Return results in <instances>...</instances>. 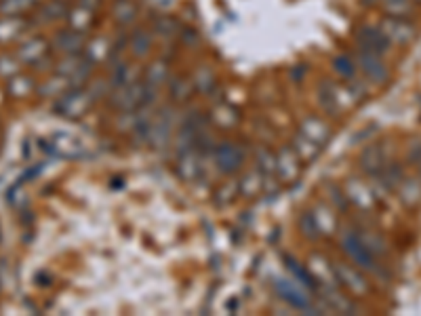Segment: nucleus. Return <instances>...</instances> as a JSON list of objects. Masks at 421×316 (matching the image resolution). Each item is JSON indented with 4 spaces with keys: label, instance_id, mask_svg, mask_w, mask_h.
<instances>
[{
    "label": "nucleus",
    "instance_id": "obj_22",
    "mask_svg": "<svg viewBox=\"0 0 421 316\" xmlns=\"http://www.w3.org/2000/svg\"><path fill=\"white\" fill-rule=\"evenodd\" d=\"M68 89H72V82L66 78V76H62V74H57L55 72V76H51V78H46V82L40 86V93L44 95V97H59L62 93H66Z\"/></svg>",
    "mask_w": 421,
    "mask_h": 316
},
{
    "label": "nucleus",
    "instance_id": "obj_35",
    "mask_svg": "<svg viewBox=\"0 0 421 316\" xmlns=\"http://www.w3.org/2000/svg\"><path fill=\"white\" fill-rule=\"evenodd\" d=\"M299 230H301L303 236H308V239H318V236H320V228H318V223H316L312 211H310V213H303V215L299 217Z\"/></svg>",
    "mask_w": 421,
    "mask_h": 316
},
{
    "label": "nucleus",
    "instance_id": "obj_33",
    "mask_svg": "<svg viewBox=\"0 0 421 316\" xmlns=\"http://www.w3.org/2000/svg\"><path fill=\"white\" fill-rule=\"evenodd\" d=\"M333 68L337 74H342L344 78L348 80H354V74H356V62L350 57V55H337L333 59Z\"/></svg>",
    "mask_w": 421,
    "mask_h": 316
},
{
    "label": "nucleus",
    "instance_id": "obj_20",
    "mask_svg": "<svg viewBox=\"0 0 421 316\" xmlns=\"http://www.w3.org/2000/svg\"><path fill=\"white\" fill-rule=\"evenodd\" d=\"M129 49L135 57H148L154 49V38L148 30H137L129 38Z\"/></svg>",
    "mask_w": 421,
    "mask_h": 316
},
{
    "label": "nucleus",
    "instance_id": "obj_9",
    "mask_svg": "<svg viewBox=\"0 0 421 316\" xmlns=\"http://www.w3.org/2000/svg\"><path fill=\"white\" fill-rule=\"evenodd\" d=\"M276 291L283 295L285 301H289L291 306H295L299 310H308L310 308V297L303 291L301 283H293L289 279H280V281H276Z\"/></svg>",
    "mask_w": 421,
    "mask_h": 316
},
{
    "label": "nucleus",
    "instance_id": "obj_39",
    "mask_svg": "<svg viewBox=\"0 0 421 316\" xmlns=\"http://www.w3.org/2000/svg\"><path fill=\"white\" fill-rule=\"evenodd\" d=\"M156 30H158V34L162 32L167 38H173V36L177 34V26H175V21H173V19H167V17L156 21Z\"/></svg>",
    "mask_w": 421,
    "mask_h": 316
},
{
    "label": "nucleus",
    "instance_id": "obj_2",
    "mask_svg": "<svg viewBox=\"0 0 421 316\" xmlns=\"http://www.w3.org/2000/svg\"><path fill=\"white\" fill-rule=\"evenodd\" d=\"M146 97V84L142 80H137L133 84L114 89L112 91V106L118 112H133L137 108H142Z\"/></svg>",
    "mask_w": 421,
    "mask_h": 316
},
{
    "label": "nucleus",
    "instance_id": "obj_29",
    "mask_svg": "<svg viewBox=\"0 0 421 316\" xmlns=\"http://www.w3.org/2000/svg\"><path fill=\"white\" fill-rule=\"evenodd\" d=\"M169 91H171V97L177 100V102H188L192 91H194V84L192 80L188 78H173L169 82Z\"/></svg>",
    "mask_w": 421,
    "mask_h": 316
},
{
    "label": "nucleus",
    "instance_id": "obj_4",
    "mask_svg": "<svg viewBox=\"0 0 421 316\" xmlns=\"http://www.w3.org/2000/svg\"><path fill=\"white\" fill-rule=\"evenodd\" d=\"M276 175L285 184H293L301 175V158L293 148H283L276 154Z\"/></svg>",
    "mask_w": 421,
    "mask_h": 316
},
{
    "label": "nucleus",
    "instance_id": "obj_31",
    "mask_svg": "<svg viewBox=\"0 0 421 316\" xmlns=\"http://www.w3.org/2000/svg\"><path fill=\"white\" fill-rule=\"evenodd\" d=\"M66 15H68V5L64 3V0H49L40 11L42 21H55V19L66 17Z\"/></svg>",
    "mask_w": 421,
    "mask_h": 316
},
{
    "label": "nucleus",
    "instance_id": "obj_15",
    "mask_svg": "<svg viewBox=\"0 0 421 316\" xmlns=\"http://www.w3.org/2000/svg\"><path fill=\"white\" fill-rule=\"evenodd\" d=\"M82 55L91 62V64H102L112 55V40L106 36H95L93 40H88L82 49Z\"/></svg>",
    "mask_w": 421,
    "mask_h": 316
},
{
    "label": "nucleus",
    "instance_id": "obj_11",
    "mask_svg": "<svg viewBox=\"0 0 421 316\" xmlns=\"http://www.w3.org/2000/svg\"><path fill=\"white\" fill-rule=\"evenodd\" d=\"M84 44H86L84 34H82V32H76V30H72V28L62 30V32L55 36V40H53V47H55L57 51H62L64 55L82 53Z\"/></svg>",
    "mask_w": 421,
    "mask_h": 316
},
{
    "label": "nucleus",
    "instance_id": "obj_24",
    "mask_svg": "<svg viewBox=\"0 0 421 316\" xmlns=\"http://www.w3.org/2000/svg\"><path fill=\"white\" fill-rule=\"evenodd\" d=\"M310 270H312V277H314L316 281H320L322 285L329 287V285L333 283V270L329 268V263H326L324 257L312 255V259H310Z\"/></svg>",
    "mask_w": 421,
    "mask_h": 316
},
{
    "label": "nucleus",
    "instance_id": "obj_36",
    "mask_svg": "<svg viewBox=\"0 0 421 316\" xmlns=\"http://www.w3.org/2000/svg\"><path fill=\"white\" fill-rule=\"evenodd\" d=\"M257 167L265 175H276V154H272L263 148L257 150Z\"/></svg>",
    "mask_w": 421,
    "mask_h": 316
},
{
    "label": "nucleus",
    "instance_id": "obj_30",
    "mask_svg": "<svg viewBox=\"0 0 421 316\" xmlns=\"http://www.w3.org/2000/svg\"><path fill=\"white\" fill-rule=\"evenodd\" d=\"M38 0H0V15H24Z\"/></svg>",
    "mask_w": 421,
    "mask_h": 316
},
{
    "label": "nucleus",
    "instance_id": "obj_27",
    "mask_svg": "<svg viewBox=\"0 0 421 316\" xmlns=\"http://www.w3.org/2000/svg\"><path fill=\"white\" fill-rule=\"evenodd\" d=\"M293 150L297 152V156L301 160H314L320 154V146L314 144L312 140H308L306 135H301V133L293 140Z\"/></svg>",
    "mask_w": 421,
    "mask_h": 316
},
{
    "label": "nucleus",
    "instance_id": "obj_34",
    "mask_svg": "<svg viewBox=\"0 0 421 316\" xmlns=\"http://www.w3.org/2000/svg\"><path fill=\"white\" fill-rule=\"evenodd\" d=\"M213 118H215V122L221 124V127H234V124L238 122V114L234 112L230 106H217V108L213 110Z\"/></svg>",
    "mask_w": 421,
    "mask_h": 316
},
{
    "label": "nucleus",
    "instance_id": "obj_23",
    "mask_svg": "<svg viewBox=\"0 0 421 316\" xmlns=\"http://www.w3.org/2000/svg\"><path fill=\"white\" fill-rule=\"evenodd\" d=\"M112 17L120 26H131L137 19V7L133 0H116V5L112 9Z\"/></svg>",
    "mask_w": 421,
    "mask_h": 316
},
{
    "label": "nucleus",
    "instance_id": "obj_14",
    "mask_svg": "<svg viewBox=\"0 0 421 316\" xmlns=\"http://www.w3.org/2000/svg\"><path fill=\"white\" fill-rule=\"evenodd\" d=\"M177 171L183 179H198L200 171H203V162H200V156L196 152V148H190V150H183L179 152V160H177Z\"/></svg>",
    "mask_w": 421,
    "mask_h": 316
},
{
    "label": "nucleus",
    "instance_id": "obj_37",
    "mask_svg": "<svg viewBox=\"0 0 421 316\" xmlns=\"http://www.w3.org/2000/svg\"><path fill=\"white\" fill-rule=\"evenodd\" d=\"M21 62L17 59V55H0V76L11 78L19 72Z\"/></svg>",
    "mask_w": 421,
    "mask_h": 316
},
{
    "label": "nucleus",
    "instance_id": "obj_5",
    "mask_svg": "<svg viewBox=\"0 0 421 316\" xmlns=\"http://www.w3.org/2000/svg\"><path fill=\"white\" fill-rule=\"evenodd\" d=\"M49 49L51 44L46 38L42 36H32L28 38L24 44H19L17 49V59L21 64H28V66H38V62H46V55H49Z\"/></svg>",
    "mask_w": 421,
    "mask_h": 316
},
{
    "label": "nucleus",
    "instance_id": "obj_7",
    "mask_svg": "<svg viewBox=\"0 0 421 316\" xmlns=\"http://www.w3.org/2000/svg\"><path fill=\"white\" fill-rule=\"evenodd\" d=\"M213 156H215V165L223 171V173H234L238 171L245 162V154L238 146L234 144H219L215 150H213Z\"/></svg>",
    "mask_w": 421,
    "mask_h": 316
},
{
    "label": "nucleus",
    "instance_id": "obj_8",
    "mask_svg": "<svg viewBox=\"0 0 421 316\" xmlns=\"http://www.w3.org/2000/svg\"><path fill=\"white\" fill-rule=\"evenodd\" d=\"M356 40L360 44V49L366 53H375L382 57L388 51V38L382 34V30H373V28L364 26L362 30L356 32Z\"/></svg>",
    "mask_w": 421,
    "mask_h": 316
},
{
    "label": "nucleus",
    "instance_id": "obj_28",
    "mask_svg": "<svg viewBox=\"0 0 421 316\" xmlns=\"http://www.w3.org/2000/svg\"><path fill=\"white\" fill-rule=\"evenodd\" d=\"M318 228H320V234H326V232H333L335 230V215L333 211L326 207V205H318L314 211H312Z\"/></svg>",
    "mask_w": 421,
    "mask_h": 316
},
{
    "label": "nucleus",
    "instance_id": "obj_12",
    "mask_svg": "<svg viewBox=\"0 0 421 316\" xmlns=\"http://www.w3.org/2000/svg\"><path fill=\"white\" fill-rule=\"evenodd\" d=\"M356 68H360L362 72H364V76L366 78H371V80H384L386 78V68H384V64H382V57L380 55H375V53H366V51H358V55H356Z\"/></svg>",
    "mask_w": 421,
    "mask_h": 316
},
{
    "label": "nucleus",
    "instance_id": "obj_16",
    "mask_svg": "<svg viewBox=\"0 0 421 316\" xmlns=\"http://www.w3.org/2000/svg\"><path fill=\"white\" fill-rule=\"evenodd\" d=\"M342 245H344V251H346L352 259H356L360 266H364V268H373V259H371V255H368V249L362 245V241H360L358 234L348 232V234L342 239Z\"/></svg>",
    "mask_w": 421,
    "mask_h": 316
},
{
    "label": "nucleus",
    "instance_id": "obj_3",
    "mask_svg": "<svg viewBox=\"0 0 421 316\" xmlns=\"http://www.w3.org/2000/svg\"><path fill=\"white\" fill-rule=\"evenodd\" d=\"M91 68H93V64H91L82 53H74V55H66V57L57 64L55 72L62 74V76H66V78L72 82V86H82V84L88 80Z\"/></svg>",
    "mask_w": 421,
    "mask_h": 316
},
{
    "label": "nucleus",
    "instance_id": "obj_25",
    "mask_svg": "<svg viewBox=\"0 0 421 316\" xmlns=\"http://www.w3.org/2000/svg\"><path fill=\"white\" fill-rule=\"evenodd\" d=\"M7 89H9V93H11L13 97H26V95H30V93L34 91L36 84H34V80H32L30 76H21V74L17 72L15 76L9 78Z\"/></svg>",
    "mask_w": 421,
    "mask_h": 316
},
{
    "label": "nucleus",
    "instance_id": "obj_32",
    "mask_svg": "<svg viewBox=\"0 0 421 316\" xmlns=\"http://www.w3.org/2000/svg\"><path fill=\"white\" fill-rule=\"evenodd\" d=\"M192 84L196 91L200 93H211L213 89H215V76L209 68H198L194 72V78H192Z\"/></svg>",
    "mask_w": 421,
    "mask_h": 316
},
{
    "label": "nucleus",
    "instance_id": "obj_17",
    "mask_svg": "<svg viewBox=\"0 0 421 316\" xmlns=\"http://www.w3.org/2000/svg\"><path fill=\"white\" fill-rule=\"evenodd\" d=\"M270 177H274V175H265V173H261L259 169L247 173V175L243 177V182H241V192H243L247 198H253V196L261 194V192L268 188Z\"/></svg>",
    "mask_w": 421,
    "mask_h": 316
},
{
    "label": "nucleus",
    "instance_id": "obj_18",
    "mask_svg": "<svg viewBox=\"0 0 421 316\" xmlns=\"http://www.w3.org/2000/svg\"><path fill=\"white\" fill-rule=\"evenodd\" d=\"M26 30V19L21 15H3L0 17V44L13 42Z\"/></svg>",
    "mask_w": 421,
    "mask_h": 316
},
{
    "label": "nucleus",
    "instance_id": "obj_6",
    "mask_svg": "<svg viewBox=\"0 0 421 316\" xmlns=\"http://www.w3.org/2000/svg\"><path fill=\"white\" fill-rule=\"evenodd\" d=\"M173 127H175V118H173V110L171 108H165L150 124L148 129V142L154 144V146H165L171 135H173Z\"/></svg>",
    "mask_w": 421,
    "mask_h": 316
},
{
    "label": "nucleus",
    "instance_id": "obj_38",
    "mask_svg": "<svg viewBox=\"0 0 421 316\" xmlns=\"http://www.w3.org/2000/svg\"><path fill=\"white\" fill-rule=\"evenodd\" d=\"M382 5L392 15H404L409 11V0H382Z\"/></svg>",
    "mask_w": 421,
    "mask_h": 316
},
{
    "label": "nucleus",
    "instance_id": "obj_13",
    "mask_svg": "<svg viewBox=\"0 0 421 316\" xmlns=\"http://www.w3.org/2000/svg\"><path fill=\"white\" fill-rule=\"evenodd\" d=\"M301 135H306L308 140H312L314 144H318L322 148L331 138V127L318 116H310L301 124Z\"/></svg>",
    "mask_w": 421,
    "mask_h": 316
},
{
    "label": "nucleus",
    "instance_id": "obj_1",
    "mask_svg": "<svg viewBox=\"0 0 421 316\" xmlns=\"http://www.w3.org/2000/svg\"><path fill=\"white\" fill-rule=\"evenodd\" d=\"M91 95L86 93V89L82 86H72L66 93H62L55 100V112L66 116V118H80L86 114L91 106Z\"/></svg>",
    "mask_w": 421,
    "mask_h": 316
},
{
    "label": "nucleus",
    "instance_id": "obj_19",
    "mask_svg": "<svg viewBox=\"0 0 421 316\" xmlns=\"http://www.w3.org/2000/svg\"><path fill=\"white\" fill-rule=\"evenodd\" d=\"M93 17H95V11H91V9H86V7H82V5H74L70 11H68V15H66V19H68V28H72V30H76V32H86L91 26H93Z\"/></svg>",
    "mask_w": 421,
    "mask_h": 316
},
{
    "label": "nucleus",
    "instance_id": "obj_21",
    "mask_svg": "<svg viewBox=\"0 0 421 316\" xmlns=\"http://www.w3.org/2000/svg\"><path fill=\"white\" fill-rule=\"evenodd\" d=\"M335 277L350 289V291H354V293H364L366 291V283H364V279L356 272V270H352L350 266H344V263H337L335 266Z\"/></svg>",
    "mask_w": 421,
    "mask_h": 316
},
{
    "label": "nucleus",
    "instance_id": "obj_26",
    "mask_svg": "<svg viewBox=\"0 0 421 316\" xmlns=\"http://www.w3.org/2000/svg\"><path fill=\"white\" fill-rule=\"evenodd\" d=\"M382 34H384L388 40H392V42H404V40L409 38L411 30H409V26L402 24L400 19H388V21L382 26Z\"/></svg>",
    "mask_w": 421,
    "mask_h": 316
},
{
    "label": "nucleus",
    "instance_id": "obj_40",
    "mask_svg": "<svg viewBox=\"0 0 421 316\" xmlns=\"http://www.w3.org/2000/svg\"><path fill=\"white\" fill-rule=\"evenodd\" d=\"M78 5H82V7H86V9L97 13V9L102 7V0H78Z\"/></svg>",
    "mask_w": 421,
    "mask_h": 316
},
{
    "label": "nucleus",
    "instance_id": "obj_10",
    "mask_svg": "<svg viewBox=\"0 0 421 316\" xmlns=\"http://www.w3.org/2000/svg\"><path fill=\"white\" fill-rule=\"evenodd\" d=\"M49 150L55 152L62 158H76V156H80L84 152V144L78 138H74V135H70V133H59L51 140Z\"/></svg>",
    "mask_w": 421,
    "mask_h": 316
}]
</instances>
